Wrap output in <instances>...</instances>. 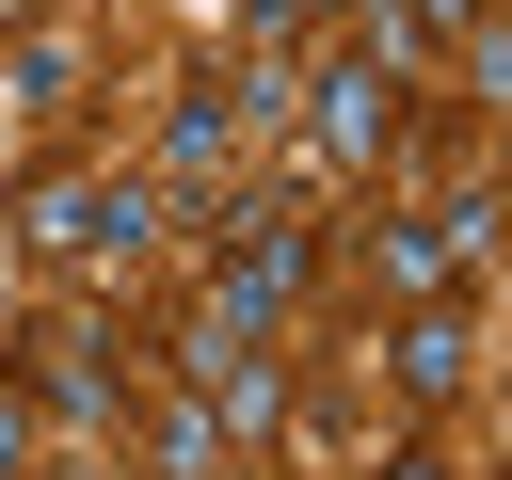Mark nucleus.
<instances>
[{
  "label": "nucleus",
  "mask_w": 512,
  "mask_h": 480,
  "mask_svg": "<svg viewBox=\"0 0 512 480\" xmlns=\"http://www.w3.org/2000/svg\"><path fill=\"white\" fill-rule=\"evenodd\" d=\"M288 128H304V160H320V176H368V160L400 144V80H384V64H352V48H320V64H304V96H288Z\"/></svg>",
  "instance_id": "4"
},
{
  "label": "nucleus",
  "mask_w": 512,
  "mask_h": 480,
  "mask_svg": "<svg viewBox=\"0 0 512 480\" xmlns=\"http://www.w3.org/2000/svg\"><path fill=\"white\" fill-rule=\"evenodd\" d=\"M144 464H160V480H240V448H224L208 400H144Z\"/></svg>",
  "instance_id": "9"
},
{
  "label": "nucleus",
  "mask_w": 512,
  "mask_h": 480,
  "mask_svg": "<svg viewBox=\"0 0 512 480\" xmlns=\"http://www.w3.org/2000/svg\"><path fill=\"white\" fill-rule=\"evenodd\" d=\"M176 384L224 416V448H272V432H288V368H272V336H256V320H224V304H192V320H176Z\"/></svg>",
  "instance_id": "3"
},
{
  "label": "nucleus",
  "mask_w": 512,
  "mask_h": 480,
  "mask_svg": "<svg viewBox=\"0 0 512 480\" xmlns=\"http://www.w3.org/2000/svg\"><path fill=\"white\" fill-rule=\"evenodd\" d=\"M368 368H384V384H400V400H416V416H448V400H464V384H480V304H400V320H384V352H368Z\"/></svg>",
  "instance_id": "5"
},
{
  "label": "nucleus",
  "mask_w": 512,
  "mask_h": 480,
  "mask_svg": "<svg viewBox=\"0 0 512 480\" xmlns=\"http://www.w3.org/2000/svg\"><path fill=\"white\" fill-rule=\"evenodd\" d=\"M16 16H32V0H0V32H16Z\"/></svg>",
  "instance_id": "14"
},
{
  "label": "nucleus",
  "mask_w": 512,
  "mask_h": 480,
  "mask_svg": "<svg viewBox=\"0 0 512 480\" xmlns=\"http://www.w3.org/2000/svg\"><path fill=\"white\" fill-rule=\"evenodd\" d=\"M304 272H320V224L272 208V192H224V208H208V288H192V304H224V320L272 336V320L304 304Z\"/></svg>",
  "instance_id": "1"
},
{
  "label": "nucleus",
  "mask_w": 512,
  "mask_h": 480,
  "mask_svg": "<svg viewBox=\"0 0 512 480\" xmlns=\"http://www.w3.org/2000/svg\"><path fill=\"white\" fill-rule=\"evenodd\" d=\"M224 160H240V64H192L176 112H160V160H144V176H160V192H208Z\"/></svg>",
  "instance_id": "6"
},
{
  "label": "nucleus",
  "mask_w": 512,
  "mask_h": 480,
  "mask_svg": "<svg viewBox=\"0 0 512 480\" xmlns=\"http://www.w3.org/2000/svg\"><path fill=\"white\" fill-rule=\"evenodd\" d=\"M480 240H496V208H480V192L384 208V224H368V288H384V304H480Z\"/></svg>",
  "instance_id": "2"
},
{
  "label": "nucleus",
  "mask_w": 512,
  "mask_h": 480,
  "mask_svg": "<svg viewBox=\"0 0 512 480\" xmlns=\"http://www.w3.org/2000/svg\"><path fill=\"white\" fill-rule=\"evenodd\" d=\"M400 32H416V48H432V64H464V48H480V32H496V0H400Z\"/></svg>",
  "instance_id": "10"
},
{
  "label": "nucleus",
  "mask_w": 512,
  "mask_h": 480,
  "mask_svg": "<svg viewBox=\"0 0 512 480\" xmlns=\"http://www.w3.org/2000/svg\"><path fill=\"white\" fill-rule=\"evenodd\" d=\"M16 400H64V416H128V368H112V336L96 320H32V384Z\"/></svg>",
  "instance_id": "7"
},
{
  "label": "nucleus",
  "mask_w": 512,
  "mask_h": 480,
  "mask_svg": "<svg viewBox=\"0 0 512 480\" xmlns=\"http://www.w3.org/2000/svg\"><path fill=\"white\" fill-rule=\"evenodd\" d=\"M368 480H448V448H384V464H368Z\"/></svg>",
  "instance_id": "13"
},
{
  "label": "nucleus",
  "mask_w": 512,
  "mask_h": 480,
  "mask_svg": "<svg viewBox=\"0 0 512 480\" xmlns=\"http://www.w3.org/2000/svg\"><path fill=\"white\" fill-rule=\"evenodd\" d=\"M0 96H32V112H64V96H80V64H64L48 32H32V48H0Z\"/></svg>",
  "instance_id": "11"
},
{
  "label": "nucleus",
  "mask_w": 512,
  "mask_h": 480,
  "mask_svg": "<svg viewBox=\"0 0 512 480\" xmlns=\"http://www.w3.org/2000/svg\"><path fill=\"white\" fill-rule=\"evenodd\" d=\"M0 480H48V416H32L16 384H0Z\"/></svg>",
  "instance_id": "12"
},
{
  "label": "nucleus",
  "mask_w": 512,
  "mask_h": 480,
  "mask_svg": "<svg viewBox=\"0 0 512 480\" xmlns=\"http://www.w3.org/2000/svg\"><path fill=\"white\" fill-rule=\"evenodd\" d=\"M16 240H32V256H96V176H80V160H32V176H16Z\"/></svg>",
  "instance_id": "8"
}]
</instances>
